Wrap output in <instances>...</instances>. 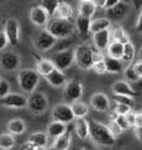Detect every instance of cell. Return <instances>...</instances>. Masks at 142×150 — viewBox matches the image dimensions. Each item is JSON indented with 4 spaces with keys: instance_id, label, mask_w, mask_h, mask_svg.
<instances>
[{
    "instance_id": "1",
    "label": "cell",
    "mask_w": 142,
    "mask_h": 150,
    "mask_svg": "<svg viewBox=\"0 0 142 150\" xmlns=\"http://www.w3.org/2000/svg\"><path fill=\"white\" fill-rule=\"evenodd\" d=\"M89 137L98 146L110 148L115 144V137L111 134L108 126L95 120L89 121Z\"/></svg>"
},
{
    "instance_id": "2",
    "label": "cell",
    "mask_w": 142,
    "mask_h": 150,
    "mask_svg": "<svg viewBox=\"0 0 142 150\" xmlns=\"http://www.w3.org/2000/svg\"><path fill=\"white\" fill-rule=\"evenodd\" d=\"M74 23H72L67 18H57L51 17L46 25V30L52 33L57 40H66L74 33Z\"/></svg>"
},
{
    "instance_id": "3",
    "label": "cell",
    "mask_w": 142,
    "mask_h": 150,
    "mask_svg": "<svg viewBox=\"0 0 142 150\" xmlns=\"http://www.w3.org/2000/svg\"><path fill=\"white\" fill-rule=\"evenodd\" d=\"M17 83L22 91L31 93L40 83V74L36 69H22L17 74Z\"/></svg>"
},
{
    "instance_id": "4",
    "label": "cell",
    "mask_w": 142,
    "mask_h": 150,
    "mask_svg": "<svg viewBox=\"0 0 142 150\" xmlns=\"http://www.w3.org/2000/svg\"><path fill=\"white\" fill-rule=\"evenodd\" d=\"M74 63L83 70L91 69L93 67L91 47L88 45H80L74 49Z\"/></svg>"
},
{
    "instance_id": "5",
    "label": "cell",
    "mask_w": 142,
    "mask_h": 150,
    "mask_svg": "<svg viewBox=\"0 0 142 150\" xmlns=\"http://www.w3.org/2000/svg\"><path fill=\"white\" fill-rule=\"evenodd\" d=\"M27 107L35 115H41L48 108V100L45 93L40 91H32L27 98Z\"/></svg>"
},
{
    "instance_id": "6",
    "label": "cell",
    "mask_w": 142,
    "mask_h": 150,
    "mask_svg": "<svg viewBox=\"0 0 142 150\" xmlns=\"http://www.w3.org/2000/svg\"><path fill=\"white\" fill-rule=\"evenodd\" d=\"M54 67L59 70H67L68 68H71L72 64L74 63V49H63L61 52H57L53 54L51 58Z\"/></svg>"
},
{
    "instance_id": "7",
    "label": "cell",
    "mask_w": 142,
    "mask_h": 150,
    "mask_svg": "<svg viewBox=\"0 0 142 150\" xmlns=\"http://www.w3.org/2000/svg\"><path fill=\"white\" fill-rule=\"evenodd\" d=\"M56 43H57V38L52 33H49L46 28L43 31H40L35 37V47L39 52L49 51L51 48H53Z\"/></svg>"
},
{
    "instance_id": "8",
    "label": "cell",
    "mask_w": 142,
    "mask_h": 150,
    "mask_svg": "<svg viewBox=\"0 0 142 150\" xmlns=\"http://www.w3.org/2000/svg\"><path fill=\"white\" fill-rule=\"evenodd\" d=\"M52 120L58 121L62 123H71L76 120V117L73 115V111L71 108V105L68 103H58L56 105L52 110Z\"/></svg>"
},
{
    "instance_id": "9",
    "label": "cell",
    "mask_w": 142,
    "mask_h": 150,
    "mask_svg": "<svg viewBox=\"0 0 142 150\" xmlns=\"http://www.w3.org/2000/svg\"><path fill=\"white\" fill-rule=\"evenodd\" d=\"M4 32L8 37L10 46H17L20 41V25L15 17H10L6 20L4 26Z\"/></svg>"
},
{
    "instance_id": "10",
    "label": "cell",
    "mask_w": 142,
    "mask_h": 150,
    "mask_svg": "<svg viewBox=\"0 0 142 150\" xmlns=\"http://www.w3.org/2000/svg\"><path fill=\"white\" fill-rule=\"evenodd\" d=\"M83 95V85L76 80H71L67 81L64 85V90H63V96L67 101L73 102L77 101L82 97Z\"/></svg>"
},
{
    "instance_id": "11",
    "label": "cell",
    "mask_w": 142,
    "mask_h": 150,
    "mask_svg": "<svg viewBox=\"0 0 142 150\" xmlns=\"http://www.w3.org/2000/svg\"><path fill=\"white\" fill-rule=\"evenodd\" d=\"M0 105L9 108H25L27 107V97L21 93H9L5 97L0 98Z\"/></svg>"
},
{
    "instance_id": "12",
    "label": "cell",
    "mask_w": 142,
    "mask_h": 150,
    "mask_svg": "<svg viewBox=\"0 0 142 150\" xmlns=\"http://www.w3.org/2000/svg\"><path fill=\"white\" fill-rule=\"evenodd\" d=\"M20 57L12 52H5L0 57V68L5 71H14L17 70L20 67Z\"/></svg>"
},
{
    "instance_id": "13",
    "label": "cell",
    "mask_w": 142,
    "mask_h": 150,
    "mask_svg": "<svg viewBox=\"0 0 142 150\" xmlns=\"http://www.w3.org/2000/svg\"><path fill=\"white\" fill-rule=\"evenodd\" d=\"M130 11V5L125 1H120L113 8L106 9V16L110 21H120L125 18Z\"/></svg>"
},
{
    "instance_id": "14",
    "label": "cell",
    "mask_w": 142,
    "mask_h": 150,
    "mask_svg": "<svg viewBox=\"0 0 142 150\" xmlns=\"http://www.w3.org/2000/svg\"><path fill=\"white\" fill-rule=\"evenodd\" d=\"M29 17H30L31 22L34 25H36V26H40V27L46 26L47 22L49 21V18H51L49 15L46 12V10L43 9L41 5L31 8L30 12H29Z\"/></svg>"
},
{
    "instance_id": "15",
    "label": "cell",
    "mask_w": 142,
    "mask_h": 150,
    "mask_svg": "<svg viewBox=\"0 0 142 150\" xmlns=\"http://www.w3.org/2000/svg\"><path fill=\"white\" fill-rule=\"evenodd\" d=\"M90 106L98 112H106L110 108V100L103 92H96L90 97Z\"/></svg>"
},
{
    "instance_id": "16",
    "label": "cell",
    "mask_w": 142,
    "mask_h": 150,
    "mask_svg": "<svg viewBox=\"0 0 142 150\" xmlns=\"http://www.w3.org/2000/svg\"><path fill=\"white\" fill-rule=\"evenodd\" d=\"M91 35H93V43H94V47L100 49V51H105V49L108 48L110 41H111L109 28L98 31V32H94Z\"/></svg>"
},
{
    "instance_id": "17",
    "label": "cell",
    "mask_w": 142,
    "mask_h": 150,
    "mask_svg": "<svg viewBox=\"0 0 142 150\" xmlns=\"http://www.w3.org/2000/svg\"><path fill=\"white\" fill-rule=\"evenodd\" d=\"M45 79H46L47 83L53 87H62L67 83V76L64 75L63 70H59L57 68H54L51 73L47 74L45 76Z\"/></svg>"
},
{
    "instance_id": "18",
    "label": "cell",
    "mask_w": 142,
    "mask_h": 150,
    "mask_svg": "<svg viewBox=\"0 0 142 150\" xmlns=\"http://www.w3.org/2000/svg\"><path fill=\"white\" fill-rule=\"evenodd\" d=\"M111 90H113V93L132 96V97L136 96V93H137V91L125 80H119V81H116V83H114L113 86H111Z\"/></svg>"
},
{
    "instance_id": "19",
    "label": "cell",
    "mask_w": 142,
    "mask_h": 150,
    "mask_svg": "<svg viewBox=\"0 0 142 150\" xmlns=\"http://www.w3.org/2000/svg\"><path fill=\"white\" fill-rule=\"evenodd\" d=\"M74 129L80 139L89 138V122L85 120V117H78L74 122Z\"/></svg>"
},
{
    "instance_id": "20",
    "label": "cell",
    "mask_w": 142,
    "mask_h": 150,
    "mask_svg": "<svg viewBox=\"0 0 142 150\" xmlns=\"http://www.w3.org/2000/svg\"><path fill=\"white\" fill-rule=\"evenodd\" d=\"M96 9L98 8L93 0H82L78 5V15L91 18L96 12Z\"/></svg>"
},
{
    "instance_id": "21",
    "label": "cell",
    "mask_w": 142,
    "mask_h": 150,
    "mask_svg": "<svg viewBox=\"0 0 142 150\" xmlns=\"http://www.w3.org/2000/svg\"><path fill=\"white\" fill-rule=\"evenodd\" d=\"M67 130V126L66 123H62V122H58V121H53L48 124L47 127V135L48 138H57L61 134H63Z\"/></svg>"
},
{
    "instance_id": "22",
    "label": "cell",
    "mask_w": 142,
    "mask_h": 150,
    "mask_svg": "<svg viewBox=\"0 0 142 150\" xmlns=\"http://www.w3.org/2000/svg\"><path fill=\"white\" fill-rule=\"evenodd\" d=\"M73 8L71 4H68L67 1H59L58 6H57V10L54 12V16L53 17H57V18H67V20H69V18L73 16Z\"/></svg>"
},
{
    "instance_id": "23",
    "label": "cell",
    "mask_w": 142,
    "mask_h": 150,
    "mask_svg": "<svg viewBox=\"0 0 142 150\" xmlns=\"http://www.w3.org/2000/svg\"><path fill=\"white\" fill-rule=\"evenodd\" d=\"M71 140H72V134L69 130H66L63 134H61L57 138H54V142L52 144L53 149H61V150H66L69 148L71 145Z\"/></svg>"
},
{
    "instance_id": "24",
    "label": "cell",
    "mask_w": 142,
    "mask_h": 150,
    "mask_svg": "<svg viewBox=\"0 0 142 150\" xmlns=\"http://www.w3.org/2000/svg\"><path fill=\"white\" fill-rule=\"evenodd\" d=\"M106 53H108V57L115 58V59H121L122 53H123V45L119 41L111 40L108 48H106Z\"/></svg>"
},
{
    "instance_id": "25",
    "label": "cell",
    "mask_w": 142,
    "mask_h": 150,
    "mask_svg": "<svg viewBox=\"0 0 142 150\" xmlns=\"http://www.w3.org/2000/svg\"><path fill=\"white\" fill-rule=\"evenodd\" d=\"M106 65V71L110 74H119L123 71V64L121 59H115L111 57H106L104 59Z\"/></svg>"
},
{
    "instance_id": "26",
    "label": "cell",
    "mask_w": 142,
    "mask_h": 150,
    "mask_svg": "<svg viewBox=\"0 0 142 150\" xmlns=\"http://www.w3.org/2000/svg\"><path fill=\"white\" fill-rule=\"evenodd\" d=\"M6 128H8L9 133L14 134V135H20L26 130V123H25L21 118H14V120H11L8 123Z\"/></svg>"
},
{
    "instance_id": "27",
    "label": "cell",
    "mask_w": 142,
    "mask_h": 150,
    "mask_svg": "<svg viewBox=\"0 0 142 150\" xmlns=\"http://www.w3.org/2000/svg\"><path fill=\"white\" fill-rule=\"evenodd\" d=\"M29 142H31L37 149H45L48 144V135L43 132H36L29 137Z\"/></svg>"
},
{
    "instance_id": "28",
    "label": "cell",
    "mask_w": 142,
    "mask_h": 150,
    "mask_svg": "<svg viewBox=\"0 0 142 150\" xmlns=\"http://www.w3.org/2000/svg\"><path fill=\"white\" fill-rule=\"evenodd\" d=\"M90 22H91L90 17H85V16H82V15L77 16L76 27L82 36H86V35L90 33Z\"/></svg>"
},
{
    "instance_id": "29",
    "label": "cell",
    "mask_w": 142,
    "mask_h": 150,
    "mask_svg": "<svg viewBox=\"0 0 142 150\" xmlns=\"http://www.w3.org/2000/svg\"><path fill=\"white\" fill-rule=\"evenodd\" d=\"M54 68L56 67L53 64L52 59H48V58L40 59L39 62H37V64H36V70L40 75H42V76H46V75L51 73Z\"/></svg>"
},
{
    "instance_id": "30",
    "label": "cell",
    "mask_w": 142,
    "mask_h": 150,
    "mask_svg": "<svg viewBox=\"0 0 142 150\" xmlns=\"http://www.w3.org/2000/svg\"><path fill=\"white\" fill-rule=\"evenodd\" d=\"M135 57H136V48L133 46V43H131V41H130L123 45V53H122L121 60L122 63L130 64V63H133Z\"/></svg>"
},
{
    "instance_id": "31",
    "label": "cell",
    "mask_w": 142,
    "mask_h": 150,
    "mask_svg": "<svg viewBox=\"0 0 142 150\" xmlns=\"http://www.w3.org/2000/svg\"><path fill=\"white\" fill-rule=\"evenodd\" d=\"M71 108L73 111V115L76 118L78 117H86L89 113V107L88 105H86L85 102H82V101H73L71 103Z\"/></svg>"
},
{
    "instance_id": "32",
    "label": "cell",
    "mask_w": 142,
    "mask_h": 150,
    "mask_svg": "<svg viewBox=\"0 0 142 150\" xmlns=\"http://www.w3.org/2000/svg\"><path fill=\"white\" fill-rule=\"evenodd\" d=\"M110 26H111V21L108 17L95 18V20H91V22H90V33L98 32V31H101V30L110 28Z\"/></svg>"
},
{
    "instance_id": "33",
    "label": "cell",
    "mask_w": 142,
    "mask_h": 150,
    "mask_svg": "<svg viewBox=\"0 0 142 150\" xmlns=\"http://www.w3.org/2000/svg\"><path fill=\"white\" fill-rule=\"evenodd\" d=\"M15 146V138L11 133H3L0 134V149L8 150Z\"/></svg>"
},
{
    "instance_id": "34",
    "label": "cell",
    "mask_w": 142,
    "mask_h": 150,
    "mask_svg": "<svg viewBox=\"0 0 142 150\" xmlns=\"http://www.w3.org/2000/svg\"><path fill=\"white\" fill-rule=\"evenodd\" d=\"M59 1H61V0H42L41 6L46 10V12L49 15V17H53L56 10H57V6H58Z\"/></svg>"
},
{
    "instance_id": "35",
    "label": "cell",
    "mask_w": 142,
    "mask_h": 150,
    "mask_svg": "<svg viewBox=\"0 0 142 150\" xmlns=\"http://www.w3.org/2000/svg\"><path fill=\"white\" fill-rule=\"evenodd\" d=\"M123 76H125L126 80L131 81V83H137V81L140 80V76L137 75V73L135 71L132 63L127 64L126 68H123Z\"/></svg>"
},
{
    "instance_id": "36",
    "label": "cell",
    "mask_w": 142,
    "mask_h": 150,
    "mask_svg": "<svg viewBox=\"0 0 142 150\" xmlns=\"http://www.w3.org/2000/svg\"><path fill=\"white\" fill-rule=\"evenodd\" d=\"M109 31H110V37H111V40H114V41H120L122 37L126 35L125 30H123L121 26H119V25H115V26H110Z\"/></svg>"
},
{
    "instance_id": "37",
    "label": "cell",
    "mask_w": 142,
    "mask_h": 150,
    "mask_svg": "<svg viewBox=\"0 0 142 150\" xmlns=\"http://www.w3.org/2000/svg\"><path fill=\"white\" fill-rule=\"evenodd\" d=\"M10 90H11V86L9 84V81L0 78V98L5 97L6 95H9Z\"/></svg>"
},
{
    "instance_id": "38",
    "label": "cell",
    "mask_w": 142,
    "mask_h": 150,
    "mask_svg": "<svg viewBox=\"0 0 142 150\" xmlns=\"http://www.w3.org/2000/svg\"><path fill=\"white\" fill-rule=\"evenodd\" d=\"M114 101L119 103H126L130 106H133V97L132 96H126V95H117L114 93Z\"/></svg>"
},
{
    "instance_id": "39",
    "label": "cell",
    "mask_w": 142,
    "mask_h": 150,
    "mask_svg": "<svg viewBox=\"0 0 142 150\" xmlns=\"http://www.w3.org/2000/svg\"><path fill=\"white\" fill-rule=\"evenodd\" d=\"M108 128H109V130L111 132V134H113L115 138H116V137H120L121 133L123 132V129H122L115 121H111V122L108 124Z\"/></svg>"
},
{
    "instance_id": "40",
    "label": "cell",
    "mask_w": 142,
    "mask_h": 150,
    "mask_svg": "<svg viewBox=\"0 0 142 150\" xmlns=\"http://www.w3.org/2000/svg\"><path fill=\"white\" fill-rule=\"evenodd\" d=\"M131 107L132 106H130V105H126V103H119V102H116L115 105V111L117 112V115H123L125 116L127 112L131 111Z\"/></svg>"
},
{
    "instance_id": "41",
    "label": "cell",
    "mask_w": 142,
    "mask_h": 150,
    "mask_svg": "<svg viewBox=\"0 0 142 150\" xmlns=\"http://www.w3.org/2000/svg\"><path fill=\"white\" fill-rule=\"evenodd\" d=\"M91 69L94 70L96 74H105V73H108L106 71V65H105V62L104 60H100V62H96V63L93 64L91 67Z\"/></svg>"
},
{
    "instance_id": "42",
    "label": "cell",
    "mask_w": 142,
    "mask_h": 150,
    "mask_svg": "<svg viewBox=\"0 0 142 150\" xmlns=\"http://www.w3.org/2000/svg\"><path fill=\"white\" fill-rule=\"evenodd\" d=\"M91 55H93V64L96 63V62H100V60H104L105 59L104 54H103V51L98 49L96 47L95 48L91 47Z\"/></svg>"
},
{
    "instance_id": "43",
    "label": "cell",
    "mask_w": 142,
    "mask_h": 150,
    "mask_svg": "<svg viewBox=\"0 0 142 150\" xmlns=\"http://www.w3.org/2000/svg\"><path fill=\"white\" fill-rule=\"evenodd\" d=\"M115 122L119 124V126H120L123 130H126V129L130 128L128 123H127V121H126V117L123 116V115H119V116H117V117H116V120H115Z\"/></svg>"
},
{
    "instance_id": "44",
    "label": "cell",
    "mask_w": 142,
    "mask_h": 150,
    "mask_svg": "<svg viewBox=\"0 0 142 150\" xmlns=\"http://www.w3.org/2000/svg\"><path fill=\"white\" fill-rule=\"evenodd\" d=\"M9 45V41H8V37H6L4 31H0V51L6 48V46Z\"/></svg>"
},
{
    "instance_id": "45",
    "label": "cell",
    "mask_w": 142,
    "mask_h": 150,
    "mask_svg": "<svg viewBox=\"0 0 142 150\" xmlns=\"http://www.w3.org/2000/svg\"><path fill=\"white\" fill-rule=\"evenodd\" d=\"M125 117H126V121L128 123V126L130 127H135V118H136V113H135V112H132V111L127 112V113L125 115Z\"/></svg>"
},
{
    "instance_id": "46",
    "label": "cell",
    "mask_w": 142,
    "mask_h": 150,
    "mask_svg": "<svg viewBox=\"0 0 142 150\" xmlns=\"http://www.w3.org/2000/svg\"><path fill=\"white\" fill-rule=\"evenodd\" d=\"M132 65H133L135 71L137 73V75L140 76V79H142V60L140 59V60H137V62H133Z\"/></svg>"
},
{
    "instance_id": "47",
    "label": "cell",
    "mask_w": 142,
    "mask_h": 150,
    "mask_svg": "<svg viewBox=\"0 0 142 150\" xmlns=\"http://www.w3.org/2000/svg\"><path fill=\"white\" fill-rule=\"evenodd\" d=\"M135 30H136V32H137V33H142V9L140 11V15L137 17V21H136Z\"/></svg>"
},
{
    "instance_id": "48",
    "label": "cell",
    "mask_w": 142,
    "mask_h": 150,
    "mask_svg": "<svg viewBox=\"0 0 142 150\" xmlns=\"http://www.w3.org/2000/svg\"><path fill=\"white\" fill-rule=\"evenodd\" d=\"M133 133L136 135V138L142 142V126H135L133 127Z\"/></svg>"
},
{
    "instance_id": "49",
    "label": "cell",
    "mask_w": 142,
    "mask_h": 150,
    "mask_svg": "<svg viewBox=\"0 0 142 150\" xmlns=\"http://www.w3.org/2000/svg\"><path fill=\"white\" fill-rule=\"evenodd\" d=\"M20 149H22V150H27V149H32V150H37V148L35 146V144H32L31 142H26L25 144H22L21 146H20Z\"/></svg>"
},
{
    "instance_id": "50",
    "label": "cell",
    "mask_w": 142,
    "mask_h": 150,
    "mask_svg": "<svg viewBox=\"0 0 142 150\" xmlns=\"http://www.w3.org/2000/svg\"><path fill=\"white\" fill-rule=\"evenodd\" d=\"M121 0H105V6L104 9H109V8H113L114 5H116L117 3H120Z\"/></svg>"
},
{
    "instance_id": "51",
    "label": "cell",
    "mask_w": 142,
    "mask_h": 150,
    "mask_svg": "<svg viewBox=\"0 0 142 150\" xmlns=\"http://www.w3.org/2000/svg\"><path fill=\"white\" fill-rule=\"evenodd\" d=\"M135 126H142V112H137V113H136Z\"/></svg>"
},
{
    "instance_id": "52",
    "label": "cell",
    "mask_w": 142,
    "mask_h": 150,
    "mask_svg": "<svg viewBox=\"0 0 142 150\" xmlns=\"http://www.w3.org/2000/svg\"><path fill=\"white\" fill-rule=\"evenodd\" d=\"M93 1H94V4L96 5V8L104 9V6H105V0H93Z\"/></svg>"
},
{
    "instance_id": "53",
    "label": "cell",
    "mask_w": 142,
    "mask_h": 150,
    "mask_svg": "<svg viewBox=\"0 0 142 150\" xmlns=\"http://www.w3.org/2000/svg\"><path fill=\"white\" fill-rule=\"evenodd\" d=\"M117 116H119V115H117V112H116L115 110L110 111V113H109V117H110V120H111V121H115Z\"/></svg>"
},
{
    "instance_id": "54",
    "label": "cell",
    "mask_w": 142,
    "mask_h": 150,
    "mask_svg": "<svg viewBox=\"0 0 142 150\" xmlns=\"http://www.w3.org/2000/svg\"><path fill=\"white\" fill-rule=\"evenodd\" d=\"M138 59H141V60H142V47H141L140 52H138Z\"/></svg>"
},
{
    "instance_id": "55",
    "label": "cell",
    "mask_w": 142,
    "mask_h": 150,
    "mask_svg": "<svg viewBox=\"0 0 142 150\" xmlns=\"http://www.w3.org/2000/svg\"><path fill=\"white\" fill-rule=\"evenodd\" d=\"M79 1H82V0H79Z\"/></svg>"
}]
</instances>
